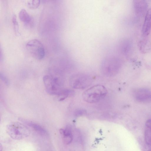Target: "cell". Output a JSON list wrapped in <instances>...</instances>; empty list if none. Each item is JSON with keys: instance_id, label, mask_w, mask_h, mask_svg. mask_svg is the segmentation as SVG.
Returning a JSON list of instances; mask_svg holds the SVG:
<instances>
[{"instance_id": "cell-1", "label": "cell", "mask_w": 151, "mask_h": 151, "mask_svg": "<svg viewBox=\"0 0 151 151\" xmlns=\"http://www.w3.org/2000/svg\"><path fill=\"white\" fill-rule=\"evenodd\" d=\"M107 93V90L104 86L97 85L86 90L82 94L83 100L91 103H96L104 98Z\"/></svg>"}, {"instance_id": "cell-2", "label": "cell", "mask_w": 151, "mask_h": 151, "mask_svg": "<svg viewBox=\"0 0 151 151\" xmlns=\"http://www.w3.org/2000/svg\"><path fill=\"white\" fill-rule=\"evenodd\" d=\"M6 132L11 137L14 139L19 140L28 136L30 132L28 128L23 124L14 122L8 125Z\"/></svg>"}, {"instance_id": "cell-3", "label": "cell", "mask_w": 151, "mask_h": 151, "mask_svg": "<svg viewBox=\"0 0 151 151\" xmlns=\"http://www.w3.org/2000/svg\"><path fill=\"white\" fill-rule=\"evenodd\" d=\"M27 50L34 58L37 59H43L45 55L44 47L42 42L37 39L32 40L26 44Z\"/></svg>"}, {"instance_id": "cell-4", "label": "cell", "mask_w": 151, "mask_h": 151, "mask_svg": "<svg viewBox=\"0 0 151 151\" xmlns=\"http://www.w3.org/2000/svg\"><path fill=\"white\" fill-rule=\"evenodd\" d=\"M92 79L89 76L84 74H77L73 76L70 80L71 86L76 89H83L89 86Z\"/></svg>"}, {"instance_id": "cell-5", "label": "cell", "mask_w": 151, "mask_h": 151, "mask_svg": "<svg viewBox=\"0 0 151 151\" xmlns=\"http://www.w3.org/2000/svg\"><path fill=\"white\" fill-rule=\"evenodd\" d=\"M119 61L112 58L106 60L103 63L102 68L105 74L109 76L115 74L119 67Z\"/></svg>"}, {"instance_id": "cell-6", "label": "cell", "mask_w": 151, "mask_h": 151, "mask_svg": "<svg viewBox=\"0 0 151 151\" xmlns=\"http://www.w3.org/2000/svg\"><path fill=\"white\" fill-rule=\"evenodd\" d=\"M45 86L47 92L51 94H59V84L57 78H53L48 76H45L43 78Z\"/></svg>"}, {"instance_id": "cell-7", "label": "cell", "mask_w": 151, "mask_h": 151, "mask_svg": "<svg viewBox=\"0 0 151 151\" xmlns=\"http://www.w3.org/2000/svg\"><path fill=\"white\" fill-rule=\"evenodd\" d=\"M134 96L137 101L144 103L151 102V90L146 88H140L134 91Z\"/></svg>"}, {"instance_id": "cell-8", "label": "cell", "mask_w": 151, "mask_h": 151, "mask_svg": "<svg viewBox=\"0 0 151 151\" xmlns=\"http://www.w3.org/2000/svg\"><path fill=\"white\" fill-rule=\"evenodd\" d=\"M133 6L135 12L138 16L142 17L144 14H146L147 11V4L145 1H134Z\"/></svg>"}, {"instance_id": "cell-9", "label": "cell", "mask_w": 151, "mask_h": 151, "mask_svg": "<svg viewBox=\"0 0 151 151\" xmlns=\"http://www.w3.org/2000/svg\"><path fill=\"white\" fill-rule=\"evenodd\" d=\"M142 33L144 36L148 35L151 31V9L147 10L142 28Z\"/></svg>"}, {"instance_id": "cell-10", "label": "cell", "mask_w": 151, "mask_h": 151, "mask_svg": "<svg viewBox=\"0 0 151 151\" xmlns=\"http://www.w3.org/2000/svg\"><path fill=\"white\" fill-rule=\"evenodd\" d=\"M59 131L64 143L67 145L70 144L72 142L73 138L70 127L67 126L64 129H60Z\"/></svg>"}, {"instance_id": "cell-11", "label": "cell", "mask_w": 151, "mask_h": 151, "mask_svg": "<svg viewBox=\"0 0 151 151\" xmlns=\"http://www.w3.org/2000/svg\"><path fill=\"white\" fill-rule=\"evenodd\" d=\"M20 20L26 25L32 26L33 24V19L24 9H21L19 14Z\"/></svg>"}, {"instance_id": "cell-12", "label": "cell", "mask_w": 151, "mask_h": 151, "mask_svg": "<svg viewBox=\"0 0 151 151\" xmlns=\"http://www.w3.org/2000/svg\"><path fill=\"white\" fill-rule=\"evenodd\" d=\"M144 137L146 144L151 145V119L148 120L145 123Z\"/></svg>"}, {"instance_id": "cell-13", "label": "cell", "mask_w": 151, "mask_h": 151, "mask_svg": "<svg viewBox=\"0 0 151 151\" xmlns=\"http://www.w3.org/2000/svg\"><path fill=\"white\" fill-rule=\"evenodd\" d=\"M27 123L29 126L41 135H45L47 134V131L43 127L38 124L31 122Z\"/></svg>"}, {"instance_id": "cell-14", "label": "cell", "mask_w": 151, "mask_h": 151, "mask_svg": "<svg viewBox=\"0 0 151 151\" xmlns=\"http://www.w3.org/2000/svg\"><path fill=\"white\" fill-rule=\"evenodd\" d=\"M12 22L14 32L16 35H19V27L16 15L14 14L12 18Z\"/></svg>"}, {"instance_id": "cell-15", "label": "cell", "mask_w": 151, "mask_h": 151, "mask_svg": "<svg viewBox=\"0 0 151 151\" xmlns=\"http://www.w3.org/2000/svg\"><path fill=\"white\" fill-rule=\"evenodd\" d=\"M40 4V1L34 0L29 1L27 2V5L30 8L35 9L38 7Z\"/></svg>"}, {"instance_id": "cell-16", "label": "cell", "mask_w": 151, "mask_h": 151, "mask_svg": "<svg viewBox=\"0 0 151 151\" xmlns=\"http://www.w3.org/2000/svg\"><path fill=\"white\" fill-rule=\"evenodd\" d=\"M0 76L1 78L4 83L6 84H8V81L6 78L3 74H1V73L0 74Z\"/></svg>"}]
</instances>
